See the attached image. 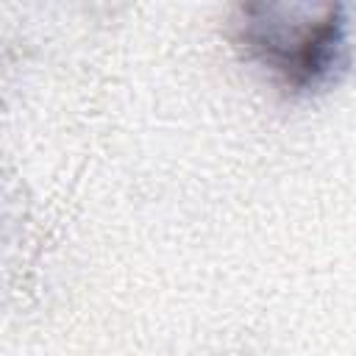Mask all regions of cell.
<instances>
[{
  "mask_svg": "<svg viewBox=\"0 0 356 356\" xmlns=\"http://www.w3.org/2000/svg\"><path fill=\"white\" fill-rule=\"evenodd\" d=\"M234 42L292 97L323 95L350 72V6L245 3L234 14Z\"/></svg>",
  "mask_w": 356,
  "mask_h": 356,
  "instance_id": "1",
  "label": "cell"
}]
</instances>
